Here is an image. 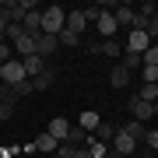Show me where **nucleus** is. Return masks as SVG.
<instances>
[{
    "label": "nucleus",
    "mask_w": 158,
    "mask_h": 158,
    "mask_svg": "<svg viewBox=\"0 0 158 158\" xmlns=\"http://www.w3.org/2000/svg\"><path fill=\"white\" fill-rule=\"evenodd\" d=\"M67 28V11L63 7H46L42 11V35H60Z\"/></svg>",
    "instance_id": "f257e3e1"
},
{
    "label": "nucleus",
    "mask_w": 158,
    "mask_h": 158,
    "mask_svg": "<svg viewBox=\"0 0 158 158\" xmlns=\"http://www.w3.org/2000/svg\"><path fill=\"white\" fill-rule=\"evenodd\" d=\"M18 81H25V63L11 56L4 67H0V85H18Z\"/></svg>",
    "instance_id": "f03ea898"
},
{
    "label": "nucleus",
    "mask_w": 158,
    "mask_h": 158,
    "mask_svg": "<svg viewBox=\"0 0 158 158\" xmlns=\"http://www.w3.org/2000/svg\"><path fill=\"white\" fill-rule=\"evenodd\" d=\"M95 28H98V35H102V39H116L119 25H116L113 11H102V14H98V21H95Z\"/></svg>",
    "instance_id": "7ed1b4c3"
},
{
    "label": "nucleus",
    "mask_w": 158,
    "mask_h": 158,
    "mask_svg": "<svg viewBox=\"0 0 158 158\" xmlns=\"http://www.w3.org/2000/svg\"><path fill=\"white\" fill-rule=\"evenodd\" d=\"M137 144H141V141L127 137L123 130H116V137H113V151H116V155H123V158H130V155H134V151H137Z\"/></svg>",
    "instance_id": "20e7f679"
},
{
    "label": "nucleus",
    "mask_w": 158,
    "mask_h": 158,
    "mask_svg": "<svg viewBox=\"0 0 158 158\" xmlns=\"http://www.w3.org/2000/svg\"><path fill=\"white\" fill-rule=\"evenodd\" d=\"M46 134H49L56 144H63V141H67V134H70V123H67L63 116H53V119H49V127H46Z\"/></svg>",
    "instance_id": "39448f33"
},
{
    "label": "nucleus",
    "mask_w": 158,
    "mask_h": 158,
    "mask_svg": "<svg viewBox=\"0 0 158 158\" xmlns=\"http://www.w3.org/2000/svg\"><path fill=\"white\" fill-rule=\"evenodd\" d=\"M148 49H151V39H148V32H130V39H127V53H137V56H144Z\"/></svg>",
    "instance_id": "423d86ee"
},
{
    "label": "nucleus",
    "mask_w": 158,
    "mask_h": 158,
    "mask_svg": "<svg viewBox=\"0 0 158 158\" xmlns=\"http://www.w3.org/2000/svg\"><path fill=\"white\" fill-rule=\"evenodd\" d=\"M56 46H60V39H56V35H39V39H35V56L49 60L53 53H56Z\"/></svg>",
    "instance_id": "0eeeda50"
},
{
    "label": "nucleus",
    "mask_w": 158,
    "mask_h": 158,
    "mask_svg": "<svg viewBox=\"0 0 158 158\" xmlns=\"http://www.w3.org/2000/svg\"><path fill=\"white\" fill-rule=\"evenodd\" d=\"M130 113H134V119H137V123H148V119H151L155 116V106H151V102H141V98H130Z\"/></svg>",
    "instance_id": "6e6552de"
},
{
    "label": "nucleus",
    "mask_w": 158,
    "mask_h": 158,
    "mask_svg": "<svg viewBox=\"0 0 158 158\" xmlns=\"http://www.w3.org/2000/svg\"><path fill=\"white\" fill-rule=\"evenodd\" d=\"M35 39H39V35H28V32H25L21 39L14 42V53H18L21 60H25V56H35Z\"/></svg>",
    "instance_id": "1a4fd4ad"
},
{
    "label": "nucleus",
    "mask_w": 158,
    "mask_h": 158,
    "mask_svg": "<svg viewBox=\"0 0 158 158\" xmlns=\"http://www.w3.org/2000/svg\"><path fill=\"white\" fill-rule=\"evenodd\" d=\"M21 28L28 32V35H42V11H28L25 21H21Z\"/></svg>",
    "instance_id": "9d476101"
},
{
    "label": "nucleus",
    "mask_w": 158,
    "mask_h": 158,
    "mask_svg": "<svg viewBox=\"0 0 158 158\" xmlns=\"http://www.w3.org/2000/svg\"><path fill=\"white\" fill-rule=\"evenodd\" d=\"M53 85H56V74H53V67H46L39 77H32V88H35V91H49Z\"/></svg>",
    "instance_id": "9b49d317"
},
{
    "label": "nucleus",
    "mask_w": 158,
    "mask_h": 158,
    "mask_svg": "<svg viewBox=\"0 0 158 158\" xmlns=\"http://www.w3.org/2000/svg\"><path fill=\"white\" fill-rule=\"evenodd\" d=\"M102 123V116L95 113V109H85V113H81V119H77V127L85 130V134H95V127Z\"/></svg>",
    "instance_id": "f8f14e48"
},
{
    "label": "nucleus",
    "mask_w": 158,
    "mask_h": 158,
    "mask_svg": "<svg viewBox=\"0 0 158 158\" xmlns=\"http://www.w3.org/2000/svg\"><path fill=\"white\" fill-rule=\"evenodd\" d=\"M85 28H88L85 14H81V11H67V32H74V35H85Z\"/></svg>",
    "instance_id": "ddd939ff"
},
{
    "label": "nucleus",
    "mask_w": 158,
    "mask_h": 158,
    "mask_svg": "<svg viewBox=\"0 0 158 158\" xmlns=\"http://www.w3.org/2000/svg\"><path fill=\"white\" fill-rule=\"evenodd\" d=\"M109 85H113V88H127L130 85V70L119 67V63H113V70H109Z\"/></svg>",
    "instance_id": "4468645a"
},
{
    "label": "nucleus",
    "mask_w": 158,
    "mask_h": 158,
    "mask_svg": "<svg viewBox=\"0 0 158 158\" xmlns=\"http://www.w3.org/2000/svg\"><path fill=\"white\" fill-rule=\"evenodd\" d=\"M21 63H25V77H28V81L39 77V74L46 70V60H42V56H25Z\"/></svg>",
    "instance_id": "2eb2a0df"
},
{
    "label": "nucleus",
    "mask_w": 158,
    "mask_h": 158,
    "mask_svg": "<svg viewBox=\"0 0 158 158\" xmlns=\"http://www.w3.org/2000/svg\"><path fill=\"white\" fill-rule=\"evenodd\" d=\"M32 144H35V151H46V155H49V158H53V155H56V148H60V144H56V141H53V137H49V134H46V130H42V134H39V137H35V141H32Z\"/></svg>",
    "instance_id": "dca6fc26"
},
{
    "label": "nucleus",
    "mask_w": 158,
    "mask_h": 158,
    "mask_svg": "<svg viewBox=\"0 0 158 158\" xmlns=\"http://www.w3.org/2000/svg\"><path fill=\"white\" fill-rule=\"evenodd\" d=\"M116 130H119V127H113V123H98V127H95V134H91V141H98V144H109V141L116 137Z\"/></svg>",
    "instance_id": "f3484780"
},
{
    "label": "nucleus",
    "mask_w": 158,
    "mask_h": 158,
    "mask_svg": "<svg viewBox=\"0 0 158 158\" xmlns=\"http://www.w3.org/2000/svg\"><path fill=\"white\" fill-rule=\"evenodd\" d=\"M113 18H116V25H127V28H134V18H137V11H134V7H127V4H119L116 11H113Z\"/></svg>",
    "instance_id": "a211bd4d"
},
{
    "label": "nucleus",
    "mask_w": 158,
    "mask_h": 158,
    "mask_svg": "<svg viewBox=\"0 0 158 158\" xmlns=\"http://www.w3.org/2000/svg\"><path fill=\"white\" fill-rule=\"evenodd\" d=\"M91 141V134H85V130H81L77 123H70V134H67V144H74V148H85Z\"/></svg>",
    "instance_id": "6ab92c4d"
},
{
    "label": "nucleus",
    "mask_w": 158,
    "mask_h": 158,
    "mask_svg": "<svg viewBox=\"0 0 158 158\" xmlns=\"http://www.w3.org/2000/svg\"><path fill=\"white\" fill-rule=\"evenodd\" d=\"M98 53L113 56V63H116V60H119V53H123V46H119L116 39H102V42H98Z\"/></svg>",
    "instance_id": "aec40b11"
},
{
    "label": "nucleus",
    "mask_w": 158,
    "mask_h": 158,
    "mask_svg": "<svg viewBox=\"0 0 158 158\" xmlns=\"http://www.w3.org/2000/svg\"><path fill=\"white\" fill-rule=\"evenodd\" d=\"M119 130H123L127 137H134V141H144V134H148V130H144V123H137V119H130V123H123Z\"/></svg>",
    "instance_id": "412c9836"
},
{
    "label": "nucleus",
    "mask_w": 158,
    "mask_h": 158,
    "mask_svg": "<svg viewBox=\"0 0 158 158\" xmlns=\"http://www.w3.org/2000/svg\"><path fill=\"white\" fill-rule=\"evenodd\" d=\"M141 67H158V42H151V49L141 56Z\"/></svg>",
    "instance_id": "4be33fe9"
},
{
    "label": "nucleus",
    "mask_w": 158,
    "mask_h": 158,
    "mask_svg": "<svg viewBox=\"0 0 158 158\" xmlns=\"http://www.w3.org/2000/svg\"><path fill=\"white\" fill-rule=\"evenodd\" d=\"M137 98H141V102H151V106H155V102H158V85H144Z\"/></svg>",
    "instance_id": "5701e85b"
},
{
    "label": "nucleus",
    "mask_w": 158,
    "mask_h": 158,
    "mask_svg": "<svg viewBox=\"0 0 158 158\" xmlns=\"http://www.w3.org/2000/svg\"><path fill=\"white\" fill-rule=\"evenodd\" d=\"M11 88H14V98H21V95H32V91H35L28 77H25V81H18V85H11Z\"/></svg>",
    "instance_id": "b1692460"
},
{
    "label": "nucleus",
    "mask_w": 158,
    "mask_h": 158,
    "mask_svg": "<svg viewBox=\"0 0 158 158\" xmlns=\"http://www.w3.org/2000/svg\"><path fill=\"white\" fill-rule=\"evenodd\" d=\"M56 39H60V46H81V35H74V32H67V28H63Z\"/></svg>",
    "instance_id": "393cba45"
},
{
    "label": "nucleus",
    "mask_w": 158,
    "mask_h": 158,
    "mask_svg": "<svg viewBox=\"0 0 158 158\" xmlns=\"http://www.w3.org/2000/svg\"><path fill=\"white\" fill-rule=\"evenodd\" d=\"M119 67H127V70H137V67H141V56H137V53H123V63H119Z\"/></svg>",
    "instance_id": "a878e982"
},
{
    "label": "nucleus",
    "mask_w": 158,
    "mask_h": 158,
    "mask_svg": "<svg viewBox=\"0 0 158 158\" xmlns=\"http://www.w3.org/2000/svg\"><path fill=\"white\" fill-rule=\"evenodd\" d=\"M21 35H25V28H21V25H7L4 39H11V42H18V39H21Z\"/></svg>",
    "instance_id": "bb28decb"
},
{
    "label": "nucleus",
    "mask_w": 158,
    "mask_h": 158,
    "mask_svg": "<svg viewBox=\"0 0 158 158\" xmlns=\"http://www.w3.org/2000/svg\"><path fill=\"white\" fill-rule=\"evenodd\" d=\"M144 70V85H158V67H141Z\"/></svg>",
    "instance_id": "cd10ccee"
},
{
    "label": "nucleus",
    "mask_w": 158,
    "mask_h": 158,
    "mask_svg": "<svg viewBox=\"0 0 158 158\" xmlns=\"http://www.w3.org/2000/svg\"><path fill=\"white\" fill-rule=\"evenodd\" d=\"M11 116H14V106L11 102H0V123H7Z\"/></svg>",
    "instance_id": "c85d7f7f"
},
{
    "label": "nucleus",
    "mask_w": 158,
    "mask_h": 158,
    "mask_svg": "<svg viewBox=\"0 0 158 158\" xmlns=\"http://www.w3.org/2000/svg\"><path fill=\"white\" fill-rule=\"evenodd\" d=\"M81 14H85V21H98L102 7H98V4H95V7H85V11H81Z\"/></svg>",
    "instance_id": "c756f323"
},
{
    "label": "nucleus",
    "mask_w": 158,
    "mask_h": 158,
    "mask_svg": "<svg viewBox=\"0 0 158 158\" xmlns=\"http://www.w3.org/2000/svg\"><path fill=\"white\" fill-rule=\"evenodd\" d=\"M11 53H14V46H7V42H0V67H4L7 60H11Z\"/></svg>",
    "instance_id": "7c9ffc66"
},
{
    "label": "nucleus",
    "mask_w": 158,
    "mask_h": 158,
    "mask_svg": "<svg viewBox=\"0 0 158 158\" xmlns=\"http://www.w3.org/2000/svg\"><path fill=\"white\" fill-rule=\"evenodd\" d=\"M21 148H14V144H0V158H14Z\"/></svg>",
    "instance_id": "2f4dec72"
},
{
    "label": "nucleus",
    "mask_w": 158,
    "mask_h": 158,
    "mask_svg": "<svg viewBox=\"0 0 158 158\" xmlns=\"http://www.w3.org/2000/svg\"><path fill=\"white\" fill-rule=\"evenodd\" d=\"M144 144H148V148H155V151H158V130H148V134H144Z\"/></svg>",
    "instance_id": "473e14b6"
},
{
    "label": "nucleus",
    "mask_w": 158,
    "mask_h": 158,
    "mask_svg": "<svg viewBox=\"0 0 158 158\" xmlns=\"http://www.w3.org/2000/svg\"><path fill=\"white\" fill-rule=\"evenodd\" d=\"M7 25H11V21H7V14H4V4H0V42H4V32H7Z\"/></svg>",
    "instance_id": "72a5a7b5"
},
{
    "label": "nucleus",
    "mask_w": 158,
    "mask_h": 158,
    "mask_svg": "<svg viewBox=\"0 0 158 158\" xmlns=\"http://www.w3.org/2000/svg\"><path fill=\"white\" fill-rule=\"evenodd\" d=\"M74 158H91V155H88V148H74Z\"/></svg>",
    "instance_id": "f704fd0d"
},
{
    "label": "nucleus",
    "mask_w": 158,
    "mask_h": 158,
    "mask_svg": "<svg viewBox=\"0 0 158 158\" xmlns=\"http://www.w3.org/2000/svg\"><path fill=\"white\" fill-rule=\"evenodd\" d=\"M106 158H123V155H116V151H113V148H109V155H106Z\"/></svg>",
    "instance_id": "c9c22d12"
}]
</instances>
